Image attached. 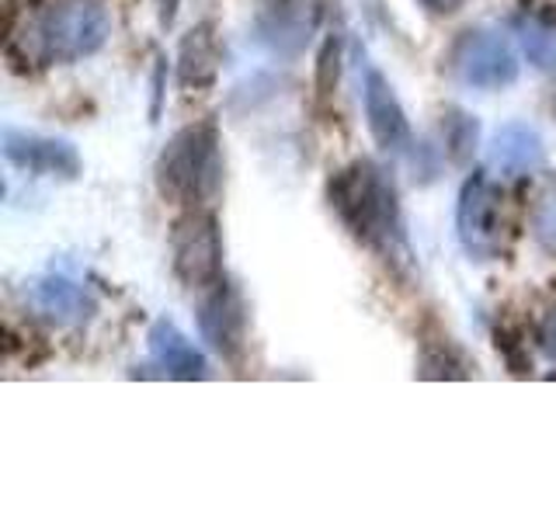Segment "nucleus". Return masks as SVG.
Listing matches in <instances>:
<instances>
[{"instance_id":"obj_1","label":"nucleus","mask_w":556,"mask_h":521,"mask_svg":"<svg viewBox=\"0 0 556 521\" xmlns=\"http://www.w3.org/2000/svg\"><path fill=\"white\" fill-rule=\"evenodd\" d=\"M330 208L344 230L382 257H407L404 219H400L396 188L387 170L372 161H355L330 178Z\"/></svg>"},{"instance_id":"obj_2","label":"nucleus","mask_w":556,"mask_h":521,"mask_svg":"<svg viewBox=\"0 0 556 521\" xmlns=\"http://www.w3.org/2000/svg\"><path fill=\"white\" fill-rule=\"evenodd\" d=\"M161 195L188 208H202L223 188V150L216 122L185 126L156 156Z\"/></svg>"},{"instance_id":"obj_3","label":"nucleus","mask_w":556,"mask_h":521,"mask_svg":"<svg viewBox=\"0 0 556 521\" xmlns=\"http://www.w3.org/2000/svg\"><path fill=\"white\" fill-rule=\"evenodd\" d=\"M109 39V14L98 0H52L31 25V46L42 63H77Z\"/></svg>"},{"instance_id":"obj_4","label":"nucleus","mask_w":556,"mask_h":521,"mask_svg":"<svg viewBox=\"0 0 556 521\" xmlns=\"http://www.w3.org/2000/svg\"><path fill=\"white\" fill-rule=\"evenodd\" d=\"M170 260L174 275L188 289H213L223 278V240L219 223L205 208H188L174 219L170 230Z\"/></svg>"},{"instance_id":"obj_5","label":"nucleus","mask_w":556,"mask_h":521,"mask_svg":"<svg viewBox=\"0 0 556 521\" xmlns=\"http://www.w3.org/2000/svg\"><path fill=\"white\" fill-rule=\"evenodd\" d=\"M452 69L466 87L480 91H497L518 77V52L504 31L494 28H473L466 31L452 52Z\"/></svg>"},{"instance_id":"obj_6","label":"nucleus","mask_w":556,"mask_h":521,"mask_svg":"<svg viewBox=\"0 0 556 521\" xmlns=\"http://www.w3.org/2000/svg\"><path fill=\"white\" fill-rule=\"evenodd\" d=\"M456 230H459L463 247L477 257H497L504 247V195L491 178H483V174H473V178L463 185L459 208H456Z\"/></svg>"},{"instance_id":"obj_7","label":"nucleus","mask_w":556,"mask_h":521,"mask_svg":"<svg viewBox=\"0 0 556 521\" xmlns=\"http://www.w3.org/2000/svg\"><path fill=\"white\" fill-rule=\"evenodd\" d=\"M324 22V0H261L254 31L275 56H300Z\"/></svg>"},{"instance_id":"obj_8","label":"nucleus","mask_w":556,"mask_h":521,"mask_svg":"<svg viewBox=\"0 0 556 521\" xmlns=\"http://www.w3.org/2000/svg\"><path fill=\"white\" fill-rule=\"evenodd\" d=\"M199 330L223 361H230V365L243 361V347H248V313H243L240 292L226 282V278H219L213 292L202 300Z\"/></svg>"},{"instance_id":"obj_9","label":"nucleus","mask_w":556,"mask_h":521,"mask_svg":"<svg viewBox=\"0 0 556 521\" xmlns=\"http://www.w3.org/2000/svg\"><path fill=\"white\" fill-rule=\"evenodd\" d=\"M4 153L14 167H22L28 174H52V178H77L80 174V153L66 139L8 129Z\"/></svg>"},{"instance_id":"obj_10","label":"nucleus","mask_w":556,"mask_h":521,"mask_svg":"<svg viewBox=\"0 0 556 521\" xmlns=\"http://www.w3.org/2000/svg\"><path fill=\"white\" fill-rule=\"evenodd\" d=\"M362 101H365V118H369V132L376 143L390 153H404L410 147V122L390 80L382 77L379 69H365Z\"/></svg>"},{"instance_id":"obj_11","label":"nucleus","mask_w":556,"mask_h":521,"mask_svg":"<svg viewBox=\"0 0 556 521\" xmlns=\"http://www.w3.org/2000/svg\"><path fill=\"white\" fill-rule=\"evenodd\" d=\"M543 164V136L526 126V122H511V126L497 129V136L491 139V167L501 170L504 178H526V174H535Z\"/></svg>"},{"instance_id":"obj_12","label":"nucleus","mask_w":556,"mask_h":521,"mask_svg":"<svg viewBox=\"0 0 556 521\" xmlns=\"http://www.w3.org/2000/svg\"><path fill=\"white\" fill-rule=\"evenodd\" d=\"M150 355L164 369V376H170V379L191 382V379L208 376L205 355L170 320H156L150 327Z\"/></svg>"},{"instance_id":"obj_13","label":"nucleus","mask_w":556,"mask_h":521,"mask_svg":"<svg viewBox=\"0 0 556 521\" xmlns=\"http://www.w3.org/2000/svg\"><path fill=\"white\" fill-rule=\"evenodd\" d=\"M219 63H223V52H219V39H216V28L213 25H195L178 49V84L181 87H195V91H205L213 87L219 77Z\"/></svg>"},{"instance_id":"obj_14","label":"nucleus","mask_w":556,"mask_h":521,"mask_svg":"<svg viewBox=\"0 0 556 521\" xmlns=\"http://www.w3.org/2000/svg\"><path fill=\"white\" fill-rule=\"evenodd\" d=\"M28 303L39 309L46 320L63 323V327L91 320V313H94L91 295H87L80 285L66 282V278H42V282H35L28 289Z\"/></svg>"},{"instance_id":"obj_15","label":"nucleus","mask_w":556,"mask_h":521,"mask_svg":"<svg viewBox=\"0 0 556 521\" xmlns=\"http://www.w3.org/2000/svg\"><path fill=\"white\" fill-rule=\"evenodd\" d=\"M518 39L526 49L529 63L539 74H556V28L543 22H521L518 25Z\"/></svg>"},{"instance_id":"obj_16","label":"nucleus","mask_w":556,"mask_h":521,"mask_svg":"<svg viewBox=\"0 0 556 521\" xmlns=\"http://www.w3.org/2000/svg\"><path fill=\"white\" fill-rule=\"evenodd\" d=\"M477 136H480L477 118H469L466 112H452L445 118V143H448V153H452V161H456V164H466L469 156H473Z\"/></svg>"},{"instance_id":"obj_17","label":"nucleus","mask_w":556,"mask_h":521,"mask_svg":"<svg viewBox=\"0 0 556 521\" xmlns=\"http://www.w3.org/2000/svg\"><path fill=\"white\" fill-rule=\"evenodd\" d=\"M338 77H341V39L338 35H330L320 49V56H317V94L320 98L334 94Z\"/></svg>"},{"instance_id":"obj_18","label":"nucleus","mask_w":556,"mask_h":521,"mask_svg":"<svg viewBox=\"0 0 556 521\" xmlns=\"http://www.w3.org/2000/svg\"><path fill=\"white\" fill-rule=\"evenodd\" d=\"M532 237L535 243L543 247L546 254L556 257V188L546 191L543 202L535 205V216H532Z\"/></svg>"},{"instance_id":"obj_19","label":"nucleus","mask_w":556,"mask_h":521,"mask_svg":"<svg viewBox=\"0 0 556 521\" xmlns=\"http://www.w3.org/2000/svg\"><path fill=\"white\" fill-rule=\"evenodd\" d=\"M539 344H543V352L549 361H556V309L546 313L543 327H539Z\"/></svg>"},{"instance_id":"obj_20","label":"nucleus","mask_w":556,"mask_h":521,"mask_svg":"<svg viewBox=\"0 0 556 521\" xmlns=\"http://www.w3.org/2000/svg\"><path fill=\"white\" fill-rule=\"evenodd\" d=\"M421 8L431 14H456L466 8V0H421Z\"/></svg>"},{"instance_id":"obj_21","label":"nucleus","mask_w":556,"mask_h":521,"mask_svg":"<svg viewBox=\"0 0 556 521\" xmlns=\"http://www.w3.org/2000/svg\"><path fill=\"white\" fill-rule=\"evenodd\" d=\"M178 4H181V0H156V14H161L164 28L174 25V17H178Z\"/></svg>"}]
</instances>
